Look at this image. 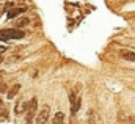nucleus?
Returning <instances> with one entry per match:
<instances>
[{
    "label": "nucleus",
    "instance_id": "obj_5",
    "mask_svg": "<svg viewBox=\"0 0 135 124\" xmlns=\"http://www.w3.org/2000/svg\"><path fill=\"white\" fill-rule=\"evenodd\" d=\"M27 105H28V102H19V104L14 107V113H16V116L24 115V113H25V110H27Z\"/></svg>",
    "mask_w": 135,
    "mask_h": 124
},
{
    "label": "nucleus",
    "instance_id": "obj_9",
    "mask_svg": "<svg viewBox=\"0 0 135 124\" xmlns=\"http://www.w3.org/2000/svg\"><path fill=\"white\" fill-rule=\"evenodd\" d=\"M22 13H25V8H24V6H21V8H13V9L8 13V17L13 19V17L19 16V14H22Z\"/></svg>",
    "mask_w": 135,
    "mask_h": 124
},
{
    "label": "nucleus",
    "instance_id": "obj_6",
    "mask_svg": "<svg viewBox=\"0 0 135 124\" xmlns=\"http://www.w3.org/2000/svg\"><path fill=\"white\" fill-rule=\"evenodd\" d=\"M121 57L126 60V61H134L135 63V52H132V50H121Z\"/></svg>",
    "mask_w": 135,
    "mask_h": 124
},
{
    "label": "nucleus",
    "instance_id": "obj_13",
    "mask_svg": "<svg viewBox=\"0 0 135 124\" xmlns=\"http://www.w3.org/2000/svg\"><path fill=\"white\" fill-rule=\"evenodd\" d=\"M129 124H135V118H132V120L129 121Z\"/></svg>",
    "mask_w": 135,
    "mask_h": 124
},
{
    "label": "nucleus",
    "instance_id": "obj_12",
    "mask_svg": "<svg viewBox=\"0 0 135 124\" xmlns=\"http://www.w3.org/2000/svg\"><path fill=\"white\" fill-rule=\"evenodd\" d=\"M5 50H6V47H0V54H2V52H5Z\"/></svg>",
    "mask_w": 135,
    "mask_h": 124
},
{
    "label": "nucleus",
    "instance_id": "obj_15",
    "mask_svg": "<svg viewBox=\"0 0 135 124\" xmlns=\"http://www.w3.org/2000/svg\"><path fill=\"white\" fill-rule=\"evenodd\" d=\"M0 63H2V57H0Z\"/></svg>",
    "mask_w": 135,
    "mask_h": 124
},
{
    "label": "nucleus",
    "instance_id": "obj_1",
    "mask_svg": "<svg viewBox=\"0 0 135 124\" xmlns=\"http://www.w3.org/2000/svg\"><path fill=\"white\" fill-rule=\"evenodd\" d=\"M24 31L17 28H5L0 30V41H8V39H21L24 38Z\"/></svg>",
    "mask_w": 135,
    "mask_h": 124
},
{
    "label": "nucleus",
    "instance_id": "obj_4",
    "mask_svg": "<svg viewBox=\"0 0 135 124\" xmlns=\"http://www.w3.org/2000/svg\"><path fill=\"white\" fill-rule=\"evenodd\" d=\"M49 112H50V108H49V105H44L42 107V110L38 113V116H36V124H47V120H49Z\"/></svg>",
    "mask_w": 135,
    "mask_h": 124
},
{
    "label": "nucleus",
    "instance_id": "obj_11",
    "mask_svg": "<svg viewBox=\"0 0 135 124\" xmlns=\"http://www.w3.org/2000/svg\"><path fill=\"white\" fill-rule=\"evenodd\" d=\"M28 22H30L28 19H22V21H19V22H17V25H16V28L19 30V28H22V27H25V25H27Z\"/></svg>",
    "mask_w": 135,
    "mask_h": 124
},
{
    "label": "nucleus",
    "instance_id": "obj_7",
    "mask_svg": "<svg viewBox=\"0 0 135 124\" xmlns=\"http://www.w3.org/2000/svg\"><path fill=\"white\" fill-rule=\"evenodd\" d=\"M50 124H65V113L63 112H57Z\"/></svg>",
    "mask_w": 135,
    "mask_h": 124
},
{
    "label": "nucleus",
    "instance_id": "obj_10",
    "mask_svg": "<svg viewBox=\"0 0 135 124\" xmlns=\"http://www.w3.org/2000/svg\"><path fill=\"white\" fill-rule=\"evenodd\" d=\"M0 120H8V110L2 99H0Z\"/></svg>",
    "mask_w": 135,
    "mask_h": 124
},
{
    "label": "nucleus",
    "instance_id": "obj_8",
    "mask_svg": "<svg viewBox=\"0 0 135 124\" xmlns=\"http://www.w3.org/2000/svg\"><path fill=\"white\" fill-rule=\"evenodd\" d=\"M19 90H21V85H19V83L13 85V87H11V90H9L8 94H6V97H8V99H14V97H16V94L19 93Z\"/></svg>",
    "mask_w": 135,
    "mask_h": 124
},
{
    "label": "nucleus",
    "instance_id": "obj_2",
    "mask_svg": "<svg viewBox=\"0 0 135 124\" xmlns=\"http://www.w3.org/2000/svg\"><path fill=\"white\" fill-rule=\"evenodd\" d=\"M38 112V97H32L28 105H27V110H25V124H32L33 123V118Z\"/></svg>",
    "mask_w": 135,
    "mask_h": 124
},
{
    "label": "nucleus",
    "instance_id": "obj_14",
    "mask_svg": "<svg viewBox=\"0 0 135 124\" xmlns=\"http://www.w3.org/2000/svg\"><path fill=\"white\" fill-rule=\"evenodd\" d=\"M71 124H77L75 123V120H74V116H72V120H71Z\"/></svg>",
    "mask_w": 135,
    "mask_h": 124
},
{
    "label": "nucleus",
    "instance_id": "obj_3",
    "mask_svg": "<svg viewBox=\"0 0 135 124\" xmlns=\"http://www.w3.org/2000/svg\"><path fill=\"white\" fill-rule=\"evenodd\" d=\"M69 102H71V113H72V116H74V115L79 112L80 105H82L80 96L75 93V91H71V94H69Z\"/></svg>",
    "mask_w": 135,
    "mask_h": 124
}]
</instances>
